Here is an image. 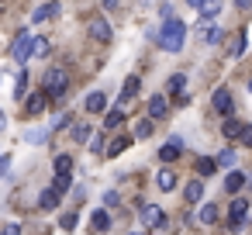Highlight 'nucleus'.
I'll use <instances>...</instances> for the list:
<instances>
[{"instance_id": "obj_1", "label": "nucleus", "mask_w": 252, "mask_h": 235, "mask_svg": "<svg viewBox=\"0 0 252 235\" xmlns=\"http://www.w3.org/2000/svg\"><path fill=\"white\" fill-rule=\"evenodd\" d=\"M166 52H180L183 49V42H187V25L180 21V18H169L162 28H159V38H156Z\"/></svg>"}, {"instance_id": "obj_2", "label": "nucleus", "mask_w": 252, "mask_h": 235, "mask_svg": "<svg viewBox=\"0 0 252 235\" xmlns=\"http://www.w3.org/2000/svg\"><path fill=\"white\" fill-rule=\"evenodd\" d=\"M42 87H45V97H52V101L66 97V90H69V76H66V69H63V66H52V69L45 73Z\"/></svg>"}, {"instance_id": "obj_3", "label": "nucleus", "mask_w": 252, "mask_h": 235, "mask_svg": "<svg viewBox=\"0 0 252 235\" xmlns=\"http://www.w3.org/2000/svg\"><path fill=\"white\" fill-rule=\"evenodd\" d=\"M11 59H14V63H28V59H32V35H28V32H21V35L14 38Z\"/></svg>"}, {"instance_id": "obj_4", "label": "nucleus", "mask_w": 252, "mask_h": 235, "mask_svg": "<svg viewBox=\"0 0 252 235\" xmlns=\"http://www.w3.org/2000/svg\"><path fill=\"white\" fill-rule=\"evenodd\" d=\"M211 104H214L218 114H231V90H228V87H218L214 97H211Z\"/></svg>"}, {"instance_id": "obj_5", "label": "nucleus", "mask_w": 252, "mask_h": 235, "mask_svg": "<svg viewBox=\"0 0 252 235\" xmlns=\"http://www.w3.org/2000/svg\"><path fill=\"white\" fill-rule=\"evenodd\" d=\"M142 221L152 225V228H162V225H166V214H162V207H156V204H142Z\"/></svg>"}, {"instance_id": "obj_6", "label": "nucleus", "mask_w": 252, "mask_h": 235, "mask_svg": "<svg viewBox=\"0 0 252 235\" xmlns=\"http://www.w3.org/2000/svg\"><path fill=\"white\" fill-rule=\"evenodd\" d=\"M180 152H183V138H180V135H173V138H169V142L159 149V159H162V163H173Z\"/></svg>"}, {"instance_id": "obj_7", "label": "nucleus", "mask_w": 252, "mask_h": 235, "mask_svg": "<svg viewBox=\"0 0 252 235\" xmlns=\"http://www.w3.org/2000/svg\"><path fill=\"white\" fill-rule=\"evenodd\" d=\"M45 104H49V97H45V94H32V97L25 101V111H28L32 118H38V114H45Z\"/></svg>"}, {"instance_id": "obj_8", "label": "nucleus", "mask_w": 252, "mask_h": 235, "mask_svg": "<svg viewBox=\"0 0 252 235\" xmlns=\"http://www.w3.org/2000/svg\"><path fill=\"white\" fill-rule=\"evenodd\" d=\"M90 35H94L97 42H111V25H107L104 18H94V21H90Z\"/></svg>"}, {"instance_id": "obj_9", "label": "nucleus", "mask_w": 252, "mask_h": 235, "mask_svg": "<svg viewBox=\"0 0 252 235\" xmlns=\"http://www.w3.org/2000/svg\"><path fill=\"white\" fill-rule=\"evenodd\" d=\"M128 145H131V138H128V135H118V138H111V145H104V156L114 159V156H121Z\"/></svg>"}, {"instance_id": "obj_10", "label": "nucleus", "mask_w": 252, "mask_h": 235, "mask_svg": "<svg viewBox=\"0 0 252 235\" xmlns=\"http://www.w3.org/2000/svg\"><path fill=\"white\" fill-rule=\"evenodd\" d=\"M242 187H245V173H242V169H231V173L224 176V190H228V194H238Z\"/></svg>"}, {"instance_id": "obj_11", "label": "nucleus", "mask_w": 252, "mask_h": 235, "mask_svg": "<svg viewBox=\"0 0 252 235\" xmlns=\"http://www.w3.org/2000/svg\"><path fill=\"white\" fill-rule=\"evenodd\" d=\"M183 197H187L190 204H200V201H204V183H200V180H190V183L183 187Z\"/></svg>"}, {"instance_id": "obj_12", "label": "nucleus", "mask_w": 252, "mask_h": 235, "mask_svg": "<svg viewBox=\"0 0 252 235\" xmlns=\"http://www.w3.org/2000/svg\"><path fill=\"white\" fill-rule=\"evenodd\" d=\"M59 201H63V194H59L56 187H49V190H42V197H38V204H42L45 211H52V207H59Z\"/></svg>"}, {"instance_id": "obj_13", "label": "nucleus", "mask_w": 252, "mask_h": 235, "mask_svg": "<svg viewBox=\"0 0 252 235\" xmlns=\"http://www.w3.org/2000/svg\"><path fill=\"white\" fill-rule=\"evenodd\" d=\"M200 42L218 45V42H221V28H218V25H204V28H200Z\"/></svg>"}, {"instance_id": "obj_14", "label": "nucleus", "mask_w": 252, "mask_h": 235, "mask_svg": "<svg viewBox=\"0 0 252 235\" xmlns=\"http://www.w3.org/2000/svg\"><path fill=\"white\" fill-rule=\"evenodd\" d=\"M197 221H200V225H214V221H218V207H214V204H200Z\"/></svg>"}, {"instance_id": "obj_15", "label": "nucleus", "mask_w": 252, "mask_h": 235, "mask_svg": "<svg viewBox=\"0 0 252 235\" xmlns=\"http://www.w3.org/2000/svg\"><path fill=\"white\" fill-rule=\"evenodd\" d=\"M56 14H59V4H45V7H35L32 21H49V18H56Z\"/></svg>"}, {"instance_id": "obj_16", "label": "nucleus", "mask_w": 252, "mask_h": 235, "mask_svg": "<svg viewBox=\"0 0 252 235\" xmlns=\"http://www.w3.org/2000/svg\"><path fill=\"white\" fill-rule=\"evenodd\" d=\"M149 114L152 118H166V97H159V94L149 97Z\"/></svg>"}, {"instance_id": "obj_17", "label": "nucleus", "mask_w": 252, "mask_h": 235, "mask_svg": "<svg viewBox=\"0 0 252 235\" xmlns=\"http://www.w3.org/2000/svg\"><path fill=\"white\" fill-rule=\"evenodd\" d=\"M121 121H125V111H121V104H118V107L104 118V128H107V132H114V128H121Z\"/></svg>"}, {"instance_id": "obj_18", "label": "nucleus", "mask_w": 252, "mask_h": 235, "mask_svg": "<svg viewBox=\"0 0 252 235\" xmlns=\"http://www.w3.org/2000/svg\"><path fill=\"white\" fill-rule=\"evenodd\" d=\"M156 183H159V190H173V187H176V173H173V169H159Z\"/></svg>"}, {"instance_id": "obj_19", "label": "nucleus", "mask_w": 252, "mask_h": 235, "mask_svg": "<svg viewBox=\"0 0 252 235\" xmlns=\"http://www.w3.org/2000/svg\"><path fill=\"white\" fill-rule=\"evenodd\" d=\"M231 197H235V194H231ZM245 214H249V201H245V197H235V201H231L228 218H245Z\"/></svg>"}, {"instance_id": "obj_20", "label": "nucleus", "mask_w": 252, "mask_h": 235, "mask_svg": "<svg viewBox=\"0 0 252 235\" xmlns=\"http://www.w3.org/2000/svg\"><path fill=\"white\" fill-rule=\"evenodd\" d=\"M138 87H142V80H138V76H128V80H125V90H121V101H131V97L138 94Z\"/></svg>"}, {"instance_id": "obj_21", "label": "nucleus", "mask_w": 252, "mask_h": 235, "mask_svg": "<svg viewBox=\"0 0 252 235\" xmlns=\"http://www.w3.org/2000/svg\"><path fill=\"white\" fill-rule=\"evenodd\" d=\"M83 104H87V111H90V114H97V111H104V104H107V101H104V94H97V90H94Z\"/></svg>"}, {"instance_id": "obj_22", "label": "nucleus", "mask_w": 252, "mask_h": 235, "mask_svg": "<svg viewBox=\"0 0 252 235\" xmlns=\"http://www.w3.org/2000/svg\"><path fill=\"white\" fill-rule=\"evenodd\" d=\"M238 128H242V121H238V118H224L221 135H224V138H238Z\"/></svg>"}, {"instance_id": "obj_23", "label": "nucleus", "mask_w": 252, "mask_h": 235, "mask_svg": "<svg viewBox=\"0 0 252 235\" xmlns=\"http://www.w3.org/2000/svg\"><path fill=\"white\" fill-rule=\"evenodd\" d=\"M90 225H94L97 232H107V228H111V218H107V211H94V214H90Z\"/></svg>"}, {"instance_id": "obj_24", "label": "nucleus", "mask_w": 252, "mask_h": 235, "mask_svg": "<svg viewBox=\"0 0 252 235\" xmlns=\"http://www.w3.org/2000/svg\"><path fill=\"white\" fill-rule=\"evenodd\" d=\"M204 18H214V14H221V0H200V7H197Z\"/></svg>"}, {"instance_id": "obj_25", "label": "nucleus", "mask_w": 252, "mask_h": 235, "mask_svg": "<svg viewBox=\"0 0 252 235\" xmlns=\"http://www.w3.org/2000/svg\"><path fill=\"white\" fill-rule=\"evenodd\" d=\"M197 173H200V176H211V173H218V163L207 159V156H200V159H197Z\"/></svg>"}, {"instance_id": "obj_26", "label": "nucleus", "mask_w": 252, "mask_h": 235, "mask_svg": "<svg viewBox=\"0 0 252 235\" xmlns=\"http://www.w3.org/2000/svg\"><path fill=\"white\" fill-rule=\"evenodd\" d=\"M166 87H169V94H183V90H187V76H183V73H176V76H169V83H166Z\"/></svg>"}, {"instance_id": "obj_27", "label": "nucleus", "mask_w": 252, "mask_h": 235, "mask_svg": "<svg viewBox=\"0 0 252 235\" xmlns=\"http://www.w3.org/2000/svg\"><path fill=\"white\" fill-rule=\"evenodd\" d=\"M45 138H49L45 128H32V132H25V142H32V145H42Z\"/></svg>"}, {"instance_id": "obj_28", "label": "nucleus", "mask_w": 252, "mask_h": 235, "mask_svg": "<svg viewBox=\"0 0 252 235\" xmlns=\"http://www.w3.org/2000/svg\"><path fill=\"white\" fill-rule=\"evenodd\" d=\"M59 194H66L69 187H73V173H56V183H52Z\"/></svg>"}, {"instance_id": "obj_29", "label": "nucleus", "mask_w": 252, "mask_h": 235, "mask_svg": "<svg viewBox=\"0 0 252 235\" xmlns=\"http://www.w3.org/2000/svg\"><path fill=\"white\" fill-rule=\"evenodd\" d=\"M149 135H152V118H142L135 125V138H149Z\"/></svg>"}, {"instance_id": "obj_30", "label": "nucleus", "mask_w": 252, "mask_h": 235, "mask_svg": "<svg viewBox=\"0 0 252 235\" xmlns=\"http://www.w3.org/2000/svg\"><path fill=\"white\" fill-rule=\"evenodd\" d=\"M214 163H218V169H231V166H235V152H231V149H224Z\"/></svg>"}, {"instance_id": "obj_31", "label": "nucleus", "mask_w": 252, "mask_h": 235, "mask_svg": "<svg viewBox=\"0 0 252 235\" xmlns=\"http://www.w3.org/2000/svg\"><path fill=\"white\" fill-rule=\"evenodd\" d=\"M56 173H73V159L69 156H56Z\"/></svg>"}, {"instance_id": "obj_32", "label": "nucleus", "mask_w": 252, "mask_h": 235, "mask_svg": "<svg viewBox=\"0 0 252 235\" xmlns=\"http://www.w3.org/2000/svg\"><path fill=\"white\" fill-rule=\"evenodd\" d=\"M59 228H63V232H73V228H76V214H73V211H66V214L59 218Z\"/></svg>"}, {"instance_id": "obj_33", "label": "nucleus", "mask_w": 252, "mask_h": 235, "mask_svg": "<svg viewBox=\"0 0 252 235\" xmlns=\"http://www.w3.org/2000/svg\"><path fill=\"white\" fill-rule=\"evenodd\" d=\"M49 52V42L45 38H32V56H45Z\"/></svg>"}, {"instance_id": "obj_34", "label": "nucleus", "mask_w": 252, "mask_h": 235, "mask_svg": "<svg viewBox=\"0 0 252 235\" xmlns=\"http://www.w3.org/2000/svg\"><path fill=\"white\" fill-rule=\"evenodd\" d=\"M73 142H90V128L87 125H76L73 128Z\"/></svg>"}, {"instance_id": "obj_35", "label": "nucleus", "mask_w": 252, "mask_h": 235, "mask_svg": "<svg viewBox=\"0 0 252 235\" xmlns=\"http://www.w3.org/2000/svg\"><path fill=\"white\" fill-rule=\"evenodd\" d=\"M238 142L242 145H252V125H242L238 128Z\"/></svg>"}, {"instance_id": "obj_36", "label": "nucleus", "mask_w": 252, "mask_h": 235, "mask_svg": "<svg viewBox=\"0 0 252 235\" xmlns=\"http://www.w3.org/2000/svg\"><path fill=\"white\" fill-rule=\"evenodd\" d=\"M242 52H245V32H242V35H238V42H235V49H231V56H235V59H238V56H242Z\"/></svg>"}, {"instance_id": "obj_37", "label": "nucleus", "mask_w": 252, "mask_h": 235, "mask_svg": "<svg viewBox=\"0 0 252 235\" xmlns=\"http://www.w3.org/2000/svg\"><path fill=\"white\" fill-rule=\"evenodd\" d=\"M25 90H28V73H21V76H18V90H14V94H18V97H25Z\"/></svg>"}, {"instance_id": "obj_38", "label": "nucleus", "mask_w": 252, "mask_h": 235, "mask_svg": "<svg viewBox=\"0 0 252 235\" xmlns=\"http://www.w3.org/2000/svg\"><path fill=\"white\" fill-rule=\"evenodd\" d=\"M0 235H21V225H14V221H11V225L0 228Z\"/></svg>"}, {"instance_id": "obj_39", "label": "nucleus", "mask_w": 252, "mask_h": 235, "mask_svg": "<svg viewBox=\"0 0 252 235\" xmlns=\"http://www.w3.org/2000/svg\"><path fill=\"white\" fill-rule=\"evenodd\" d=\"M94 152H104V135H94V142H87Z\"/></svg>"}, {"instance_id": "obj_40", "label": "nucleus", "mask_w": 252, "mask_h": 235, "mask_svg": "<svg viewBox=\"0 0 252 235\" xmlns=\"http://www.w3.org/2000/svg\"><path fill=\"white\" fill-rule=\"evenodd\" d=\"M118 201H121V197H118V190H107V194H104V204H107V207H114Z\"/></svg>"}, {"instance_id": "obj_41", "label": "nucleus", "mask_w": 252, "mask_h": 235, "mask_svg": "<svg viewBox=\"0 0 252 235\" xmlns=\"http://www.w3.org/2000/svg\"><path fill=\"white\" fill-rule=\"evenodd\" d=\"M224 228H228L231 235H235V232H242V218H228V225H224Z\"/></svg>"}, {"instance_id": "obj_42", "label": "nucleus", "mask_w": 252, "mask_h": 235, "mask_svg": "<svg viewBox=\"0 0 252 235\" xmlns=\"http://www.w3.org/2000/svg\"><path fill=\"white\" fill-rule=\"evenodd\" d=\"M7 169H11V156H0V180L7 176Z\"/></svg>"}, {"instance_id": "obj_43", "label": "nucleus", "mask_w": 252, "mask_h": 235, "mask_svg": "<svg viewBox=\"0 0 252 235\" xmlns=\"http://www.w3.org/2000/svg\"><path fill=\"white\" fill-rule=\"evenodd\" d=\"M159 11H162V18H166V21H169V18H176V11H173V4H162Z\"/></svg>"}, {"instance_id": "obj_44", "label": "nucleus", "mask_w": 252, "mask_h": 235, "mask_svg": "<svg viewBox=\"0 0 252 235\" xmlns=\"http://www.w3.org/2000/svg\"><path fill=\"white\" fill-rule=\"evenodd\" d=\"M100 4H104L107 11H114V7H121V0H100Z\"/></svg>"}, {"instance_id": "obj_45", "label": "nucleus", "mask_w": 252, "mask_h": 235, "mask_svg": "<svg viewBox=\"0 0 252 235\" xmlns=\"http://www.w3.org/2000/svg\"><path fill=\"white\" fill-rule=\"evenodd\" d=\"M235 4H238L242 11H249V7H252V0H235Z\"/></svg>"}, {"instance_id": "obj_46", "label": "nucleus", "mask_w": 252, "mask_h": 235, "mask_svg": "<svg viewBox=\"0 0 252 235\" xmlns=\"http://www.w3.org/2000/svg\"><path fill=\"white\" fill-rule=\"evenodd\" d=\"M4 128H7V114H4V111H0V132H4Z\"/></svg>"}, {"instance_id": "obj_47", "label": "nucleus", "mask_w": 252, "mask_h": 235, "mask_svg": "<svg viewBox=\"0 0 252 235\" xmlns=\"http://www.w3.org/2000/svg\"><path fill=\"white\" fill-rule=\"evenodd\" d=\"M187 4H190V7H200V0H187Z\"/></svg>"}, {"instance_id": "obj_48", "label": "nucleus", "mask_w": 252, "mask_h": 235, "mask_svg": "<svg viewBox=\"0 0 252 235\" xmlns=\"http://www.w3.org/2000/svg\"><path fill=\"white\" fill-rule=\"evenodd\" d=\"M159 235H166V232H159Z\"/></svg>"}, {"instance_id": "obj_49", "label": "nucleus", "mask_w": 252, "mask_h": 235, "mask_svg": "<svg viewBox=\"0 0 252 235\" xmlns=\"http://www.w3.org/2000/svg\"><path fill=\"white\" fill-rule=\"evenodd\" d=\"M249 225H252V218H249Z\"/></svg>"}, {"instance_id": "obj_50", "label": "nucleus", "mask_w": 252, "mask_h": 235, "mask_svg": "<svg viewBox=\"0 0 252 235\" xmlns=\"http://www.w3.org/2000/svg\"><path fill=\"white\" fill-rule=\"evenodd\" d=\"M249 87H252V83H249Z\"/></svg>"}]
</instances>
